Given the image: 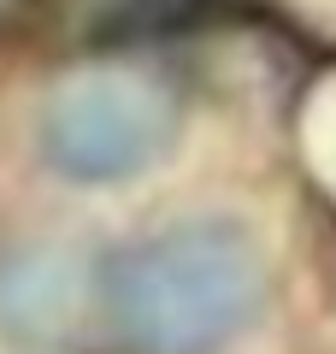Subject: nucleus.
I'll list each match as a JSON object with an SVG mask.
<instances>
[{
	"label": "nucleus",
	"instance_id": "1",
	"mask_svg": "<svg viewBox=\"0 0 336 354\" xmlns=\"http://www.w3.org/2000/svg\"><path fill=\"white\" fill-rule=\"evenodd\" d=\"M265 301V260L230 218H183L106 266V319L130 354H218Z\"/></svg>",
	"mask_w": 336,
	"mask_h": 354
},
{
	"label": "nucleus",
	"instance_id": "2",
	"mask_svg": "<svg viewBox=\"0 0 336 354\" xmlns=\"http://www.w3.org/2000/svg\"><path fill=\"white\" fill-rule=\"evenodd\" d=\"M177 95L148 71L65 77L36 118L41 160L71 183H124L177 142Z\"/></svg>",
	"mask_w": 336,
	"mask_h": 354
},
{
	"label": "nucleus",
	"instance_id": "3",
	"mask_svg": "<svg viewBox=\"0 0 336 354\" xmlns=\"http://www.w3.org/2000/svg\"><path fill=\"white\" fill-rule=\"evenodd\" d=\"M88 295H95V278H88L83 248L71 242H18V248L0 254V330L24 348H59L83 330Z\"/></svg>",
	"mask_w": 336,
	"mask_h": 354
},
{
	"label": "nucleus",
	"instance_id": "4",
	"mask_svg": "<svg viewBox=\"0 0 336 354\" xmlns=\"http://www.w3.org/2000/svg\"><path fill=\"white\" fill-rule=\"evenodd\" d=\"M6 12H12V0H0V18H6Z\"/></svg>",
	"mask_w": 336,
	"mask_h": 354
}]
</instances>
